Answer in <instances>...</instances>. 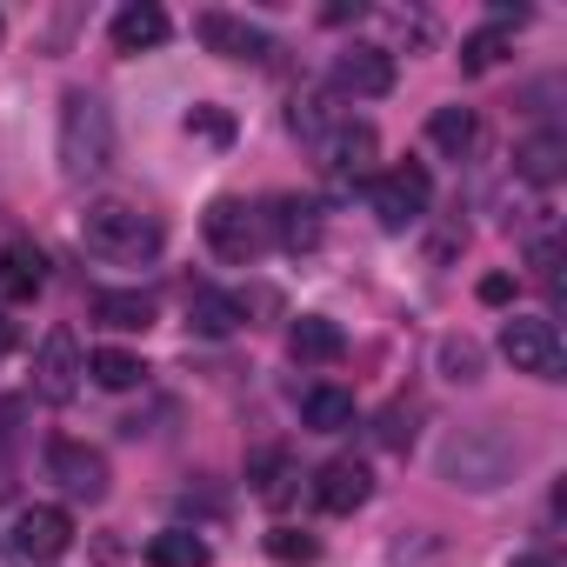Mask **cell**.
I'll return each mask as SVG.
<instances>
[{"mask_svg": "<svg viewBox=\"0 0 567 567\" xmlns=\"http://www.w3.org/2000/svg\"><path fill=\"white\" fill-rule=\"evenodd\" d=\"M0 41H8V21H0Z\"/></svg>", "mask_w": 567, "mask_h": 567, "instance_id": "cell-34", "label": "cell"}, {"mask_svg": "<svg viewBox=\"0 0 567 567\" xmlns=\"http://www.w3.org/2000/svg\"><path fill=\"white\" fill-rule=\"evenodd\" d=\"M288 354H295V361H341V354H348V334H341L334 321H321V315H301V321L288 328Z\"/></svg>", "mask_w": 567, "mask_h": 567, "instance_id": "cell-20", "label": "cell"}, {"mask_svg": "<svg viewBox=\"0 0 567 567\" xmlns=\"http://www.w3.org/2000/svg\"><path fill=\"white\" fill-rule=\"evenodd\" d=\"M507 567H554L547 554H520V560H507Z\"/></svg>", "mask_w": 567, "mask_h": 567, "instance_id": "cell-31", "label": "cell"}, {"mask_svg": "<svg viewBox=\"0 0 567 567\" xmlns=\"http://www.w3.org/2000/svg\"><path fill=\"white\" fill-rule=\"evenodd\" d=\"M520 21H527V8H494V21L474 28V34L461 41V74H487V68H501L507 48H514V28H520Z\"/></svg>", "mask_w": 567, "mask_h": 567, "instance_id": "cell-13", "label": "cell"}, {"mask_svg": "<svg viewBox=\"0 0 567 567\" xmlns=\"http://www.w3.org/2000/svg\"><path fill=\"white\" fill-rule=\"evenodd\" d=\"M194 34H200V41H207V54H220V61H267V54H274V41H267L254 21L220 14V8H207V14L194 21Z\"/></svg>", "mask_w": 567, "mask_h": 567, "instance_id": "cell-10", "label": "cell"}, {"mask_svg": "<svg viewBox=\"0 0 567 567\" xmlns=\"http://www.w3.org/2000/svg\"><path fill=\"white\" fill-rule=\"evenodd\" d=\"M388 87H394V54L388 48H348V54H334V94L381 101Z\"/></svg>", "mask_w": 567, "mask_h": 567, "instance_id": "cell-11", "label": "cell"}, {"mask_svg": "<svg viewBox=\"0 0 567 567\" xmlns=\"http://www.w3.org/2000/svg\"><path fill=\"white\" fill-rule=\"evenodd\" d=\"M87 374H94L101 388H114V394H127V388H134V381H141L147 368H141V361H134L127 348H101V354H87Z\"/></svg>", "mask_w": 567, "mask_h": 567, "instance_id": "cell-26", "label": "cell"}, {"mask_svg": "<svg viewBox=\"0 0 567 567\" xmlns=\"http://www.w3.org/2000/svg\"><path fill=\"white\" fill-rule=\"evenodd\" d=\"M247 481H254L260 501H288V494H295V454H288V447H260V454L247 461Z\"/></svg>", "mask_w": 567, "mask_h": 567, "instance_id": "cell-23", "label": "cell"}, {"mask_svg": "<svg viewBox=\"0 0 567 567\" xmlns=\"http://www.w3.org/2000/svg\"><path fill=\"white\" fill-rule=\"evenodd\" d=\"M427 141H434L447 161H461V154L481 141V121H474V107H434V121H427Z\"/></svg>", "mask_w": 567, "mask_h": 567, "instance_id": "cell-24", "label": "cell"}, {"mask_svg": "<svg viewBox=\"0 0 567 567\" xmlns=\"http://www.w3.org/2000/svg\"><path fill=\"white\" fill-rule=\"evenodd\" d=\"M441 374L447 381H481V348L474 341H441Z\"/></svg>", "mask_w": 567, "mask_h": 567, "instance_id": "cell-28", "label": "cell"}, {"mask_svg": "<svg viewBox=\"0 0 567 567\" xmlns=\"http://www.w3.org/2000/svg\"><path fill=\"white\" fill-rule=\"evenodd\" d=\"M48 288V254L34 240H8L0 247V295L8 301H34Z\"/></svg>", "mask_w": 567, "mask_h": 567, "instance_id": "cell-15", "label": "cell"}, {"mask_svg": "<svg viewBox=\"0 0 567 567\" xmlns=\"http://www.w3.org/2000/svg\"><path fill=\"white\" fill-rule=\"evenodd\" d=\"M81 240H87V254H101L114 267H141V260H154L167 247V227L134 200H94L81 214Z\"/></svg>", "mask_w": 567, "mask_h": 567, "instance_id": "cell-1", "label": "cell"}, {"mask_svg": "<svg viewBox=\"0 0 567 567\" xmlns=\"http://www.w3.org/2000/svg\"><path fill=\"white\" fill-rule=\"evenodd\" d=\"M267 554H274L280 567H308V560L321 554V540L301 534V527H274V534H267Z\"/></svg>", "mask_w": 567, "mask_h": 567, "instance_id": "cell-27", "label": "cell"}, {"mask_svg": "<svg viewBox=\"0 0 567 567\" xmlns=\"http://www.w3.org/2000/svg\"><path fill=\"white\" fill-rule=\"evenodd\" d=\"M74 547V520H68V507H21V520H14V560H61Z\"/></svg>", "mask_w": 567, "mask_h": 567, "instance_id": "cell-9", "label": "cell"}, {"mask_svg": "<svg viewBox=\"0 0 567 567\" xmlns=\"http://www.w3.org/2000/svg\"><path fill=\"white\" fill-rule=\"evenodd\" d=\"M0 567H14V547H8V540H0Z\"/></svg>", "mask_w": 567, "mask_h": 567, "instance_id": "cell-32", "label": "cell"}, {"mask_svg": "<svg viewBox=\"0 0 567 567\" xmlns=\"http://www.w3.org/2000/svg\"><path fill=\"white\" fill-rule=\"evenodd\" d=\"M274 240L288 247V254H308V247H321V207L315 200H274Z\"/></svg>", "mask_w": 567, "mask_h": 567, "instance_id": "cell-19", "label": "cell"}, {"mask_svg": "<svg viewBox=\"0 0 567 567\" xmlns=\"http://www.w3.org/2000/svg\"><path fill=\"white\" fill-rule=\"evenodd\" d=\"M501 354L514 361V374H534V381H567V341L554 321L540 315H514L501 328Z\"/></svg>", "mask_w": 567, "mask_h": 567, "instance_id": "cell-3", "label": "cell"}, {"mask_svg": "<svg viewBox=\"0 0 567 567\" xmlns=\"http://www.w3.org/2000/svg\"><path fill=\"white\" fill-rule=\"evenodd\" d=\"M560 167H567V134H554V127L514 147V174H520V181H534V187H554V181H560Z\"/></svg>", "mask_w": 567, "mask_h": 567, "instance_id": "cell-18", "label": "cell"}, {"mask_svg": "<svg viewBox=\"0 0 567 567\" xmlns=\"http://www.w3.org/2000/svg\"><path fill=\"white\" fill-rule=\"evenodd\" d=\"M301 421L315 434H348L354 427V394L348 388H308L301 394Z\"/></svg>", "mask_w": 567, "mask_h": 567, "instance_id": "cell-22", "label": "cell"}, {"mask_svg": "<svg viewBox=\"0 0 567 567\" xmlns=\"http://www.w3.org/2000/svg\"><path fill=\"white\" fill-rule=\"evenodd\" d=\"M114 167V114L101 94L74 87L61 101V174L68 181H101Z\"/></svg>", "mask_w": 567, "mask_h": 567, "instance_id": "cell-2", "label": "cell"}, {"mask_svg": "<svg viewBox=\"0 0 567 567\" xmlns=\"http://www.w3.org/2000/svg\"><path fill=\"white\" fill-rule=\"evenodd\" d=\"M200 227H207V247H214L220 260H234V267H247V260L267 247V214L247 207V200H234V194H220Z\"/></svg>", "mask_w": 567, "mask_h": 567, "instance_id": "cell-4", "label": "cell"}, {"mask_svg": "<svg viewBox=\"0 0 567 567\" xmlns=\"http://www.w3.org/2000/svg\"><path fill=\"white\" fill-rule=\"evenodd\" d=\"M507 467H514V447H507L501 434H487V427L447 441V454H441V474H447L454 487H501Z\"/></svg>", "mask_w": 567, "mask_h": 567, "instance_id": "cell-5", "label": "cell"}, {"mask_svg": "<svg viewBox=\"0 0 567 567\" xmlns=\"http://www.w3.org/2000/svg\"><path fill=\"white\" fill-rule=\"evenodd\" d=\"M187 134H200V141H214V147H227V141H234V121H227L220 107H194V114H187Z\"/></svg>", "mask_w": 567, "mask_h": 567, "instance_id": "cell-29", "label": "cell"}, {"mask_svg": "<svg viewBox=\"0 0 567 567\" xmlns=\"http://www.w3.org/2000/svg\"><path fill=\"white\" fill-rule=\"evenodd\" d=\"M81 374H87L81 341H74L68 328H54V334L41 341V354H34V394H41V401H74Z\"/></svg>", "mask_w": 567, "mask_h": 567, "instance_id": "cell-8", "label": "cell"}, {"mask_svg": "<svg viewBox=\"0 0 567 567\" xmlns=\"http://www.w3.org/2000/svg\"><path fill=\"white\" fill-rule=\"evenodd\" d=\"M107 34H114V54H147V48H161V41L174 34V21L154 8V0H134V8H121V14H114V28H107Z\"/></svg>", "mask_w": 567, "mask_h": 567, "instance_id": "cell-16", "label": "cell"}, {"mask_svg": "<svg viewBox=\"0 0 567 567\" xmlns=\"http://www.w3.org/2000/svg\"><path fill=\"white\" fill-rule=\"evenodd\" d=\"M154 295L147 288H101L94 295V321L101 328H114V334H141V328H154Z\"/></svg>", "mask_w": 567, "mask_h": 567, "instance_id": "cell-17", "label": "cell"}, {"mask_svg": "<svg viewBox=\"0 0 567 567\" xmlns=\"http://www.w3.org/2000/svg\"><path fill=\"white\" fill-rule=\"evenodd\" d=\"M481 301H487V308L514 301V280H507V274H487V280H481Z\"/></svg>", "mask_w": 567, "mask_h": 567, "instance_id": "cell-30", "label": "cell"}, {"mask_svg": "<svg viewBox=\"0 0 567 567\" xmlns=\"http://www.w3.org/2000/svg\"><path fill=\"white\" fill-rule=\"evenodd\" d=\"M315 161H321V174H328L334 187L368 181V167H374V127H368V121H328V127L315 134Z\"/></svg>", "mask_w": 567, "mask_h": 567, "instance_id": "cell-6", "label": "cell"}, {"mask_svg": "<svg viewBox=\"0 0 567 567\" xmlns=\"http://www.w3.org/2000/svg\"><path fill=\"white\" fill-rule=\"evenodd\" d=\"M187 321H194L200 334H234V328L247 321V301H234V295H220V288H194V295H187Z\"/></svg>", "mask_w": 567, "mask_h": 567, "instance_id": "cell-21", "label": "cell"}, {"mask_svg": "<svg viewBox=\"0 0 567 567\" xmlns=\"http://www.w3.org/2000/svg\"><path fill=\"white\" fill-rule=\"evenodd\" d=\"M48 467H54V481H61L74 501H101V494H107V454L87 447V441H54V447H48Z\"/></svg>", "mask_w": 567, "mask_h": 567, "instance_id": "cell-12", "label": "cell"}, {"mask_svg": "<svg viewBox=\"0 0 567 567\" xmlns=\"http://www.w3.org/2000/svg\"><path fill=\"white\" fill-rule=\"evenodd\" d=\"M368 494H374V474H368L361 461H328V467L315 474V501H321V514H354Z\"/></svg>", "mask_w": 567, "mask_h": 567, "instance_id": "cell-14", "label": "cell"}, {"mask_svg": "<svg viewBox=\"0 0 567 567\" xmlns=\"http://www.w3.org/2000/svg\"><path fill=\"white\" fill-rule=\"evenodd\" d=\"M8 341H14V328H8V321H0V348H8Z\"/></svg>", "mask_w": 567, "mask_h": 567, "instance_id": "cell-33", "label": "cell"}, {"mask_svg": "<svg viewBox=\"0 0 567 567\" xmlns=\"http://www.w3.org/2000/svg\"><path fill=\"white\" fill-rule=\"evenodd\" d=\"M147 567H207V540L194 527H161L147 540Z\"/></svg>", "mask_w": 567, "mask_h": 567, "instance_id": "cell-25", "label": "cell"}, {"mask_svg": "<svg viewBox=\"0 0 567 567\" xmlns=\"http://www.w3.org/2000/svg\"><path fill=\"white\" fill-rule=\"evenodd\" d=\"M374 214H381V227L388 234H401V227H414L421 214H427V200H434V181H427V167L421 161H401V167H388L381 181H374Z\"/></svg>", "mask_w": 567, "mask_h": 567, "instance_id": "cell-7", "label": "cell"}]
</instances>
